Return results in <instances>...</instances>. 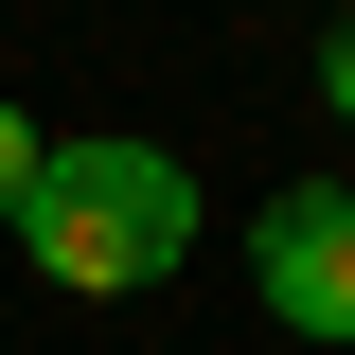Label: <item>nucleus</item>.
I'll list each match as a JSON object with an SVG mask.
<instances>
[{
    "label": "nucleus",
    "mask_w": 355,
    "mask_h": 355,
    "mask_svg": "<svg viewBox=\"0 0 355 355\" xmlns=\"http://www.w3.org/2000/svg\"><path fill=\"white\" fill-rule=\"evenodd\" d=\"M320 89H338V107H355V36H338V53H320Z\"/></svg>",
    "instance_id": "nucleus-4"
},
{
    "label": "nucleus",
    "mask_w": 355,
    "mask_h": 355,
    "mask_svg": "<svg viewBox=\"0 0 355 355\" xmlns=\"http://www.w3.org/2000/svg\"><path fill=\"white\" fill-rule=\"evenodd\" d=\"M36 160H53V142H36V125H18V107H0V231L36 214Z\"/></svg>",
    "instance_id": "nucleus-3"
},
{
    "label": "nucleus",
    "mask_w": 355,
    "mask_h": 355,
    "mask_svg": "<svg viewBox=\"0 0 355 355\" xmlns=\"http://www.w3.org/2000/svg\"><path fill=\"white\" fill-rule=\"evenodd\" d=\"M266 302L302 338H355V196H284L266 214Z\"/></svg>",
    "instance_id": "nucleus-2"
},
{
    "label": "nucleus",
    "mask_w": 355,
    "mask_h": 355,
    "mask_svg": "<svg viewBox=\"0 0 355 355\" xmlns=\"http://www.w3.org/2000/svg\"><path fill=\"white\" fill-rule=\"evenodd\" d=\"M18 231H36V284H71V302H125V284H160V266L196 249V178H178L160 142H53Z\"/></svg>",
    "instance_id": "nucleus-1"
}]
</instances>
